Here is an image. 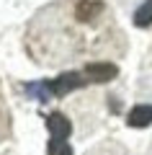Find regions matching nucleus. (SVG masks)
Masks as SVG:
<instances>
[{
  "label": "nucleus",
  "instance_id": "nucleus-7",
  "mask_svg": "<svg viewBox=\"0 0 152 155\" xmlns=\"http://www.w3.org/2000/svg\"><path fill=\"white\" fill-rule=\"evenodd\" d=\"M95 13H101V3L98 0H82L77 5V18L80 21H93Z\"/></svg>",
  "mask_w": 152,
  "mask_h": 155
},
{
  "label": "nucleus",
  "instance_id": "nucleus-6",
  "mask_svg": "<svg viewBox=\"0 0 152 155\" xmlns=\"http://www.w3.org/2000/svg\"><path fill=\"white\" fill-rule=\"evenodd\" d=\"M150 23H152V0H144V3L134 11V26L147 28Z\"/></svg>",
  "mask_w": 152,
  "mask_h": 155
},
{
  "label": "nucleus",
  "instance_id": "nucleus-2",
  "mask_svg": "<svg viewBox=\"0 0 152 155\" xmlns=\"http://www.w3.org/2000/svg\"><path fill=\"white\" fill-rule=\"evenodd\" d=\"M88 83H90V80H88L85 72H62L60 78L49 80V88H52L54 98H62V96L72 93V91L82 88V85H88Z\"/></svg>",
  "mask_w": 152,
  "mask_h": 155
},
{
  "label": "nucleus",
  "instance_id": "nucleus-3",
  "mask_svg": "<svg viewBox=\"0 0 152 155\" xmlns=\"http://www.w3.org/2000/svg\"><path fill=\"white\" fill-rule=\"evenodd\" d=\"M82 72L88 75L90 83H108V80H114L119 75V67L111 65V62H88Z\"/></svg>",
  "mask_w": 152,
  "mask_h": 155
},
{
  "label": "nucleus",
  "instance_id": "nucleus-1",
  "mask_svg": "<svg viewBox=\"0 0 152 155\" xmlns=\"http://www.w3.org/2000/svg\"><path fill=\"white\" fill-rule=\"evenodd\" d=\"M47 129H49V155H72V147L67 142L72 124L62 111H52L47 116Z\"/></svg>",
  "mask_w": 152,
  "mask_h": 155
},
{
  "label": "nucleus",
  "instance_id": "nucleus-4",
  "mask_svg": "<svg viewBox=\"0 0 152 155\" xmlns=\"http://www.w3.org/2000/svg\"><path fill=\"white\" fill-rule=\"evenodd\" d=\"M126 124L134 127V129L150 127L152 124V104H137L134 109L129 111V116H126Z\"/></svg>",
  "mask_w": 152,
  "mask_h": 155
},
{
  "label": "nucleus",
  "instance_id": "nucleus-5",
  "mask_svg": "<svg viewBox=\"0 0 152 155\" xmlns=\"http://www.w3.org/2000/svg\"><path fill=\"white\" fill-rule=\"evenodd\" d=\"M23 91H26L28 98L39 101V104H47V101L54 98V93H52V88H49L47 80H36V83H26L23 85Z\"/></svg>",
  "mask_w": 152,
  "mask_h": 155
}]
</instances>
